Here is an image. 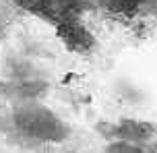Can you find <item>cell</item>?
I'll use <instances>...</instances> for the list:
<instances>
[{
    "label": "cell",
    "mask_w": 157,
    "mask_h": 153,
    "mask_svg": "<svg viewBox=\"0 0 157 153\" xmlns=\"http://www.w3.org/2000/svg\"><path fill=\"white\" fill-rule=\"evenodd\" d=\"M0 130L25 145L56 147L72 137L71 122L44 99L6 104L0 112Z\"/></svg>",
    "instance_id": "6da1fadb"
},
{
    "label": "cell",
    "mask_w": 157,
    "mask_h": 153,
    "mask_svg": "<svg viewBox=\"0 0 157 153\" xmlns=\"http://www.w3.org/2000/svg\"><path fill=\"white\" fill-rule=\"evenodd\" d=\"M97 135L108 141H122L134 145H149L157 139V122L147 118H134V116H118L105 118L95 124Z\"/></svg>",
    "instance_id": "7a4b0ae2"
},
{
    "label": "cell",
    "mask_w": 157,
    "mask_h": 153,
    "mask_svg": "<svg viewBox=\"0 0 157 153\" xmlns=\"http://www.w3.org/2000/svg\"><path fill=\"white\" fill-rule=\"evenodd\" d=\"M56 35L58 40L64 44V48L72 52V54H81L87 56L91 54L95 48V35L83 21V17H72L64 23L56 25Z\"/></svg>",
    "instance_id": "3957f363"
},
{
    "label": "cell",
    "mask_w": 157,
    "mask_h": 153,
    "mask_svg": "<svg viewBox=\"0 0 157 153\" xmlns=\"http://www.w3.org/2000/svg\"><path fill=\"white\" fill-rule=\"evenodd\" d=\"M101 153H147V145H134V143H122V141H108L103 145Z\"/></svg>",
    "instance_id": "277c9868"
}]
</instances>
